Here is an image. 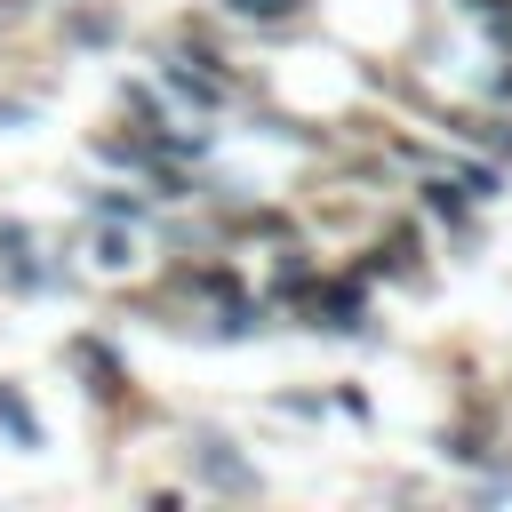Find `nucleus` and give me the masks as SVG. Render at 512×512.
Returning a JSON list of instances; mask_svg holds the SVG:
<instances>
[{"label":"nucleus","instance_id":"nucleus-1","mask_svg":"<svg viewBox=\"0 0 512 512\" xmlns=\"http://www.w3.org/2000/svg\"><path fill=\"white\" fill-rule=\"evenodd\" d=\"M192 472H200V488H216V496H256V488H264L256 464H248L224 432H192Z\"/></svg>","mask_w":512,"mask_h":512},{"label":"nucleus","instance_id":"nucleus-7","mask_svg":"<svg viewBox=\"0 0 512 512\" xmlns=\"http://www.w3.org/2000/svg\"><path fill=\"white\" fill-rule=\"evenodd\" d=\"M464 8V24L480 32V40H496L504 56H512V0H456Z\"/></svg>","mask_w":512,"mask_h":512},{"label":"nucleus","instance_id":"nucleus-2","mask_svg":"<svg viewBox=\"0 0 512 512\" xmlns=\"http://www.w3.org/2000/svg\"><path fill=\"white\" fill-rule=\"evenodd\" d=\"M304 320L328 328V336H368V288H360V280H312Z\"/></svg>","mask_w":512,"mask_h":512},{"label":"nucleus","instance_id":"nucleus-10","mask_svg":"<svg viewBox=\"0 0 512 512\" xmlns=\"http://www.w3.org/2000/svg\"><path fill=\"white\" fill-rule=\"evenodd\" d=\"M312 280H320L312 256H304V248H280V264H272V296H312Z\"/></svg>","mask_w":512,"mask_h":512},{"label":"nucleus","instance_id":"nucleus-5","mask_svg":"<svg viewBox=\"0 0 512 512\" xmlns=\"http://www.w3.org/2000/svg\"><path fill=\"white\" fill-rule=\"evenodd\" d=\"M64 40H72V48H112V40H120V16L80 0V8H64Z\"/></svg>","mask_w":512,"mask_h":512},{"label":"nucleus","instance_id":"nucleus-11","mask_svg":"<svg viewBox=\"0 0 512 512\" xmlns=\"http://www.w3.org/2000/svg\"><path fill=\"white\" fill-rule=\"evenodd\" d=\"M224 16H240V24H296L304 0H224Z\"/></svg>","mask_w":512,"mask_h":512},{"label":"nucleus","instance_id":"nucleus-9","mask_svg":"<svg viewBox=\"0 0 512 512\" xmlns=\"http://www.w3.org/2000/svg\"><path fill=\"white\" fill-rule=\"evenodd\" d=\"M0 432H8L16 448H40V416L24 408V392H16V384H0Z\"/></svg>","mask_w":512,"mask_h":512},{"label":"nucleus","instance_id":"nucleus-4","mask_svg":"<svg viewBox=\"0 0 512 512\" xmlns=\"http://www.w3.org/2000/svg\"><path fill=\"white\" fill-rule=\"evenodd\" d=\"M416 200H424V216H440V224L472 232V208H480V200H472L456 176H424V184H416Z\"/></svg>","mask_w":512,"mask_h":512},{"label":"nucleus","instance_id":"nucleus-13","mask_svg":"<svg viewBox=\"0 0 512 512\" xmlns=\"http://www.w3.org/2000/svg\"><path fill=\"white\" fill-rule=\"evenodd\" d=\"M456 184H464L472 200H496V192H504V176H496V168H480V160H464V168H456Z\"/></svg>","mask_w":512,"mask_h":512},{"label":"nucleus","instance_id":"nucleus-12","mask_svg":"<svg viewBox=\"0 0 512 512\" xmlns=\"http://www.w3.org/2000/svg\"><path fill=\"white\" fill-rule=\"evenodd\" d=\"M440 448H448L456 464H480V456H496V448H488V432H472V424H456V432H440Z\"/></svg>","mask_w":512,"mask_h":512},{"label":"nucleus","instance_id":"nucleus-6","mask_svg":"<svg viewBox=\"0 0 512 512\" xmlns=\"http://www.w3.org/2000/svg\"><path fill=\"white\" fill-rule=\"evenodd\" d=\"M88 216H96V224H152V200H144V192H128V184H112V192H96V200H88Z\"/></svg>","mask_w":512,"mask_h":512},{"label":"nucleus","instance_id":"nucleus-14","mask_svg":"<svg viewBox=\"0 0 512 512\" xmlns=\"http://www.w3.org/2000/svg\"><path fill=\"white\" fill-rule=\"evenodd\" d=\"M488 96H496V104H512V64H504V72H488Z\"/></svg>","mask_w":512,"mask_h":512},{"label":"nucleus","instance_id":"nucleus-3","mask_svg":"<svg viewBox=\"0 0 512 512\" xmlns=\"http://www.w3.org/2000/svg\"><path fill=\"white\" fill-rule=\"evenodd\" d=\"M64 360L88 376L96 400H120V392H128V368H120V352H112L104 336H64Z\"/></svg>","mask_w":512,"mask_h":512},{"label":"nucleus","instance_id":"nucleus-8","mask_svg":"<svg viewBox=\"0 0 512 512\" xmlns=\"http://www.w3.org/2000/svg\"><path fill=\"white\" fill-rule=\"evenodd\" d=\"M176 288H192V296L224 304V296H240V272H232V264H192V272H176Z\"/></svg>","mask_w":512,"mask_h":512}]
</instances>
